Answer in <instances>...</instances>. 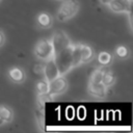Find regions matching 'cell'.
Here are the masks:
<instances>
[{
    "label": "cell",
    "mask_w": 133,
    "mask_h": 133,
    "mask_svg": "<svg viewBox=\"0 0 133 133\" xmlns=\"http://www.w3.org/2000/svg\"><path fill=\"white\" fill-rule=\"evenodd\" d=\"M80 4L77 0H64L57 11V20L65 22L75 17L79 10Z\"/></svg>",
    "instance_id": "2"
},
{
    "label": "cell",
    "mask_w": 133,
    "mask_h": 133,
    "mask_svg": "<svg viewBox=\"0 0 133 133\" xmlns=\"http://www.w3.org/2000/svg\"><path fill=\"white\" fill-rule=\"evenodd\" d=\"M5 43V35L3 33L2 30H0V47L3 46V44Z\"/></svg>",
    "instance_id": "19"
},
{
    "label": "cell",
    "mask_w": 133,
    "mask_h": 133,
    "mask_svg": "<svg viewBox=\"0 0 133 133\" xmlns=\"http://www.w3.org/2000/svg\"><path fill=\"white\" fill-rule=\"evenodd\" d=\"M107 6L113 12L128 14L132 9V0H111Z\"/></svg>",
    "instance_id": "6"
},
{
    "label": "cell",
    "mask_w": 133,
    "mask_h": 133,
    "mask_svg": "<svg viewBox=\"0 0 133 133\" xmlns=\"http://www.w3.org/2000/svg\"><path fill=\"white\" fill-rule=\"evenodd\" d=\"M53 58L56 63L59 76H64L66 73H69L74 68L73 56H72V46L56 53Z\"/></svg>",
    "instance_id": "1"
},
{
    "label": "cell",
    "mask_w": 133,
    "mask_h": 133,
    "mask_svg": "<svg viewBox=\"0 0 133 133\" xmlns=\"http://www.w3.org/2000/svg\"><path fill=\"white\" fill-rule=\"evenodd\" d=\"M58 1H61V0H58Z\"/></svg>",
    "instance_id": "22"
},
{
    "label": "cell",
    "mask_w": 133,
    "mask_h": 133,
    "mask_svg": "<svg viewBox=\"0 0 133 133\" xmlns=\"http://www.w3.org/2000/svg\"><path fill=\"white\" fill-rule=\"evenodd\" d=\"M80 55H81V63H87L95 58V51L92 50L91 47L80 44Z\"/></svg>",
    "instance_id": "10"
},
{
    "label": "cell",
    "mask_w": 133,
    "mask_h": 133,
    "mask_svg": "<svg viewBox=\"0 0 133 133\" xmlns=\"http://www.w3.org/2000/svg\"><path fill=\"white\" fill-rule=\"evenodd\" d=\"M33 52H34V55H35L36 58H38L41 60H44V61L54 57V51H53L51 41L47 39V38L39 39L35 44Z\"/></svg>",
    "instance_id": "3"
},
{
    "label": "cell",
    "mask_w": 133,
    "mask_h": 133,
    "mask_svg": "<svg viewBox=\"0 0 133 133\" xmlns=\"http://www.w3.org/2000/svg\"><path fill=\"white\" fill-rule=\"evenodd\" d=\"M101 82L104 84L105 87H110L115 83V76L110 70H104L103 75H102V80Z\"/></svg>",
    "instance_id": "13"
},
{
    "label": "cell",
    "mask_w": 133,
    "mask_h": 133,
    "mask_svg": "<svg viewBox=\"0 0 133 133\" xmlns=\"http://www.w3.org/2000/svg\"><path fill=\"white\" fill-rule=\"evenodd\" d=\"M99 1H100L102 4H104V5H108V4H109V2H110L111 0H99Z\"/></svg>",
    "instance_id": "20"
},
{
    "label": "cell",
    "mask_w": 133,
    "mask_h": 133,
    "mask_svg": "<svg viewBox=\"0 0 133 133\" xmlns=\"http://www.w3.org/2000/svg\"><path fill=\"white\" fill-rule=\"evenodd\" d=\"M0 118L3 123H10L14 118L12 110L7 106H0Z\"/></svg>",
    "instance_id": "14"
},
{
    "label": "cell",
    "mask_w": 133,
    "mask_h": 133,
    "mask_svg": "<svg viewBox=\"0 0 133 133\" xmlns=\"http://www.w3.org/2000/svg\"><path fill=\"white\" fill-rule=\"evenodd\" d=\"M115 55L121 59H127L130 55V51L126 46H118L115 49Z\"/></svg>",
    "instance_id": "17"
},
{
    "label": "cell",
    "mask_w": 133,
    "mask_h": 133,
    "mask_svg": "<svg viewBox=\"0 0 133 133\" xmlns=\"http://www.w3.org/2000/svg\"><path fill=\"white\" fill-rule=\"evenodd\" d=\"M68 88V81L64 76H58L54 80L49 82V91L48 95L50 98H54L55 96L63 94Z\"/></svg>",
    "instance_id": "5"
},
{
    "label": "cell",
    "mask_w": 133,
    "mask_h": 133,
    "mask_svg": "<svg viewBox=\"0 0 133 133\" xmlns=\"http://www.w3.org/2000/svg\"><path fill=\"white\" fill-rule=\"evenodd\" d=\"M3 124H4V123H3V122H2V119L0 118V126H1V125H3Z\"/></svg>",
    "instance_id": "21"
},
{
    "label": "cell",
    "mask_w": 133,
    "mask_h": 133,
    "mask_svg": "<svg viewBox=\"0 0 133 133\" xmlns=\"http://www.w3.org/2000/svg\"><path fill=\"white\" fill-rule=\"evenodd\" d=\"M43 74L45 76V79H47L49 82L59 76L54 58H50V59L46 60V63L44 65V70H43Z\"/></svg>",
    "instance_id": "7"
},
{
    "label": "cell",
    "mask_w": 133,
    "mask_h": 133,
    "mask_svg": "<svg viewBox=\"0 0 133 133\" xmlns=\"http://www.w3.org/2000/svg\"><path fill=\"white\" fill-rule=\"evenodd\" d=\"M51 44L53 47V51H54V55L60 51H62L63 49L72 46V42L70 39V37L68 36V34L65 32H63L62 30H57L53 33L52 37H51Z\"/></svg>",
    "instance_id": "4"
},
{
    "label": "cell",
    "mask_w": 133,
    "mask_h": 133,
    "mask_svg": "<svg viewBox=\"0 0 133 133\" xmlns=\"http://www.w3.org/2000/svg\"><path fill=\"white\" fill-rule=\"evenodd\" d=\"M8 77L9 79L15 82V83H23L25 78H26V75H25V72L23 69L19 68V66H12L8 70Z\"/></svg>",
    "instance_id": "9"
},
{
    "label": "cell",
    "mask_w": 133,
    "mask_h": 133,
    "mask_svg": "<svg viewBox=\"0 0 133 133\" xmlns=\"http://www.w3.org/2000/svg\"><path fill=\"white\" fill-rule=\"evenodd\" d=\"M0 2H1V0H0Z\"/></svg>",
    "instance_id": "23"
},
{
    "label": "cell",
    "mask_w": 133,
    "mask_h": 133,
    "mask_svg": "<svg viewBox=\"0 0 133 133\" xmlns=\"http://www.w3.org/2000/svg\"><path fill=\"white\" fill-rule=\"evenodd\" d=\"M103 69L101 68H98V69H96L92 73H91V75H90V77H89V81H92V82H101V80H102V75H103Z\"/></svg>",
    "instance_id": "18"
},
{
    "label": "cell",
    "mask_w": 133,
    "mask_h": 133,
    "mask_svg": "<svg viewBox=\"0 0 133 133\" xmlns=\"http://www.w3.org/2000/svg\"><path fill=\"white\" fill-rule=\"evenodd\" d=\"M72 56H73V65L78 66L81 64V55H80V44H72Z\"/></svg>",
    "instance_id": "15"
},
{
    "label": "cell",
    "mask_w": 133,
    "mask_h": 133,
    "mask_svg": "<svg viewBox=\"0 0 133 133\" xmlns=\"http://www.w3.org/2000/svg\"><path fill=\"white\" fill-rule=\"evenodd\" d=\"M36 22H37L38 26L42 28H50L53 24V19L51 17V15H49V14L41 12L36 17Z\"/></svg>",
    "instance_id": "11"
},
{
    "label": "cell",
    "mask_w": 133,
    "mask_h": 133,
    "mask_svg": "<svg viewBox=\"0 0 133 133\" xmlns=\"http://www.w3.org/2000/svg\"><path fill=\"white\" fill-rule=\"evenodd\" d=\"M98 62L101 66L103 68H107L111 64L112 60H113V57L112 55L109 53V52H106V51H102L98 54Z\"/></svg>",
    "instance_id": "12"
},
{
    "label": "cell",
    "mask_w": 133,
    "mask_h": 133,
    "mask_svg": "<svg viewBox=\"0 0 133 133\" xmlns=\"http://www.w3.org/2000/svg\"><path fill=\"white\" fill-rule=\"evenodd\" d=\"M87 88H88V92L92 97H96V98H99V99H103L107 95V87H105L102 82L88 81Z\"/></svg>",
    "instance_id": "8"
},
{
    "label": "cell",
    "mask_w": 133,
    "mask_h": 133,
    "mask_svg": "<svg viewBox=\"0 0 133 133\" xmlns=\"http://www.w3.org/2000/svg\"><path fill=\"white\" fill-rule=\"evenodd\" d=\"M36 90L38 95H47L49 91V81L47 79H41L36 83Z\"/></svg>",
    "instance_id": "16"
}]
</instances>
